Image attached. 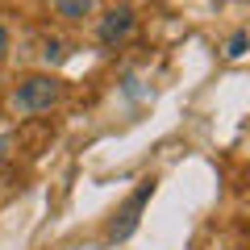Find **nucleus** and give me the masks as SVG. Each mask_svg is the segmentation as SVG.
I'll use <instances>...</instances> for the list:
<instances>
[{
	"label": "nucleus",
	"mask_w": 250,
	"mask_h": 250,
	"mask_svg": "<svg viewBox=\"0 0 250 250\" xmlns=\"http://www.w3.org/2000/svg\"><path fill=\"white\" fill-rule=\"evenodd\" d=\"M62 96H67V80H62V75L34 71L9 92V108L17 117H42V113H50V108H59Z\"/></svg>",
	"instance_id": "f257e3e1"
},
{
	"label": "nucleus",
	"mask_w": 250,
	"mask_h": 250,
	"mask_svg": "<svg viewBox=\"0 0 250 250\" xmlns=\"http://www.w3.org/2000/svg\"><path fill=\"white\" fill-rule=\"evenodd\" d=\"M154 196V175L150 179H142V184L129 192V200H125L121 208L113 213V221H108V233L104 238L108 242H129L138 233V225H142V208H146V200Z\"/></svg>",
	"instance_id": "f03ea898"
},
{
	"label": "nucleus",
	"mask_w": 250,
	"mask_h": 250,
	"mask_svg": "<svg viewBox=\"0 0 250 250\" xmlns=\"http://www.w3.org/2000/svg\"><path fill=\"white\" fill-rule=\"evenodd\" d=\"M134 25H138L134 4H113V9H104L100 21H96V42L104 46V50H117L125 38L134 34Z\"/></svg>",
	"instance_id": "7ed1b4c3"
},
{
	"label": "nucleus",
	"mask_w": 250,
	"mask_h": 250,
	"mask_svg": "<svg viewBox=\"0 0 250 250\" xmlns=\"http://www.w3.org/2000/svg\"><path fill=\"white\" fill-rule=\"evenodd\" d=\"M50 9L59 21H67V25H83L88 17H96L100 0H50Z\"/></svg>",
	"instance_id": "20e7f679"
},
{
	"label": "nucleus",
	"mask_w": 250,
	"mask_h": 250,
	"mask_svg": "<svg viewBox=\"0 0 250 250\" xmlns=\"http://www.w3.org/2000/svg\"><path fill=\"white\" fill-rule=\"evenodd\" d=\"M62 59H67V42L62 38H42V62L46 67H59Z\"/></svg>",
	"instance_id": "39448f33"
},
{
	"label": "nucleus",
	"mask_w": 250,
	"mask_h": 250,
	"mask_svg": "<svg viewBox=\"0 0 250 250\" xmlns=\"http://www.w3.org/2000/svg\"><path fill=\"white\" fill-rule=\"evenodd\" d=\"M246 29H233L229 34V42H225V59H242V54H246Z\"/></svg>",
	"instance_id": "423d86ee"
},
{
	"label": "nucleus",
	"mask_w": 250,
	"mask_h": 250,
	"mask_svg": "<svg viewBox=\"0 0 250 250\" xmlns=\"http://www.w3.org/2000/svg\"><path fill=\"white\" fill-rule=\"evenodd\" d=\"M9 46H13V38H9V29L0 25V67H4V59H9Z\"/></svg>",
	"instance_id": "0eeeda50"
}]
</instances>
